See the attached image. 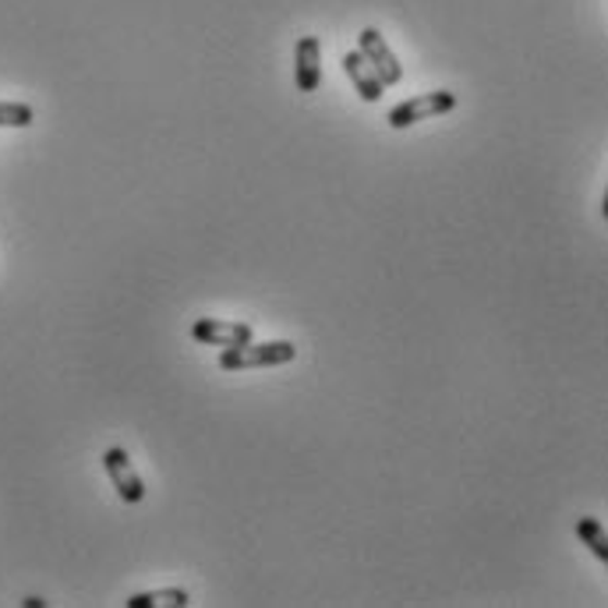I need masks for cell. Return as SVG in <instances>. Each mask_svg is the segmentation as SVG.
Instances as JSON below:
<instances>
[{
	"mask_svg": "<svg viewBox=\"0 0 608 608\" xmlns=\"http://www.w3.org/2000/svg\"><path fill=\"white\" fill-rule=\"evenodd\" d=\"M297 357V346L291 340H269V343H241V346H223L220 351V368L223 372H252V368H277Z\"/></svg>",
	"mask_w": 608,
	"mask_h": 608,
	"instance_id": "cell-1",
	"label": "cell"
},
{
	"mask_svg": "<svg viewBox=\"0 0 608 608\" xmlns=\"http://www.w3.org/2000/svg\"><path fill=\"white\" fill-rule=\"evenodd\" d=\"M457 93L450 89H436V93H425V96H414V99H403V104H397L393 110H389V127H397V132H403V127H411L417 121H431V118H442V113L457 110Z\"/></svg>",
	"mask_w": 608,
	"mask_h": 608,
	"instance_id": "cell-2",
	"label": "cell"
},
{
	"mask_svg": "<svg viewBox=\"0 0 608 608\" xmlns=\"http://www.w3.org/2000/svg\"><path fill=\"white\" fill-rule=\"evenodd\" d=\"M357 53L365 57L375 75H379L382 89H389V85H400V82H403V64H400V57H397L393 50H389L386 36H382L375 25L361 28V36H357Z\"/></svg>",
	"mask_w": 608,
	"mask_h": 608,
	"instance_id": "cell-3",
	"label": "cell"
},
{
	"mask_svg": "<svg viewBox=\"0 0 608 608\" xmlns=\"http://www.w3.org/2000/svg\"><path fill=\"white\" fill-rule=\"evenodd\" d=\"M192 340L202 346H241L255 340V329L248 323H227V318H195L192 323Z\"/></svg>",
	"mask_w": 608,
	"mask_h": 608,
	"instance_id": "cell-4",
	"label": "cell"
},
{
	"mask_svg": "<svg viewBox=\"0 0 608 608\" xmlns=\"http://www.w3.org/2000/svg\"><path fill=\"white\" fill-rule=\"evenodd\" d=\"M104 467L110 474L113 488H118V496L127 506H138L142 499H146V482L138 477V471L132 467V457H127L121 446H110V450L104 453Z\"/></svg>",
	"mask_w": 608,
	"mask_h": 608,
	"instance_id": "cell-5",
	"label": "cell"
},
{
	"mask_svg": "<svg viewBox=\"0 0 608 608\" xmlns=\"http://www.w3.org/2000/svg\"><path fill=\"white\" fill-rule=\"evenodd\" d=\"M294 85L297 93H315L323 85V42L318 36H301L294 47Z\"/></svg>",
	"mask_w": 608,
	"mask_h": 608,
	"instance_id": "cell-6",
	"label": "cell"
},
{
	"mask_svg": "<svg viewBox=\"0 0 608 608\" xmlns=\"http://www.w3.org/2000/svg\"><path fill=\"white\" fill-rule=\"evenodd\" d=\"M340 64H343V71H346V78L354 82L357 96L365 99V104H379V99H382V82H379V75L372 71V64L365 61V57H361L357 50H351V53H343Z\"/></svg>",
	"mask_w": 608,
	"mask_h": 608,
	"instance_id": "cell-7",
	"label": "cell"
},
{
	"mask_svg": "<svg viewBox=\"0 0 608 608\" xmlns=\"http://www.w3.org/2000/svg\"><path fill=\"white\" fill-rule=\"evenodd\" d=\"M187 601H192V595H187L184 587H163V591H142V595H132L124 605L127 608H184Z\"/></svg>",
	"mask_w": 608,
	"mask_h": 608,
	"instance_id": "cell-8",
	"label": "cell"
},
{
	"mask_svg": "<svg viewBox=\"0 0 608 608\" xmlns=\"http://www.w3.org/2000/svg\"><path fill=\"white\" fill-rule=\"evenodd\" d=\"M576 538H581L591 548V552H595V559L608 562V538H605V527L598 524L595 516L576 520Z\"/></svg>",
	"mask_w": 608,
	"mask_h": 608,
	"instance_id": "cell-9",
	"label": "cell"
},
{
	"mask_svg": "<svg viewBox=\"0 0 608 608\" xmlns=\"http://www.w3.org/2000/svg\"><path fill=\"white\" fill-rule=\"evenodd\" d=\"M36 121V110L28 104H0V127H28Z\"/></svg>",
	"mask_w": 608,
	"mask_h": 608,
	"instance_id": "cell-10",
	"label": "cell"
},
{
	"mask_svg": "<svg viewBox=\"0 0 608 608\" xmlns=\"http://www.w3.org/2000/svg\"><path fill=\"white\" fill-rule=\"evenodd\" d=\"M22 605H25V608H42V605H47V601H42V598H25Z\"/></svg>",
	"mask_w": 608,
	"mask_h": 608,
	"instance_id": "cell-11",
	"label": "cell"
}]
</instances>
